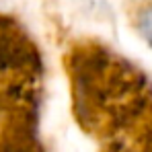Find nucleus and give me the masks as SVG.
Instances as JSON below:
<instances>
[{
  "label": "nucleus",
  "mask_w": 152,
  "mask_h": 152,
  "mask_svg": "<svg viewBox=\"0 0 152 152\" xmlns=\"http://www.w3.org/2000/svg\"><path fill=\"white\" fill-rule=\"evenodd\" d=\"M136 27H138V33L142 35V39L152 48V6H146L138 12Z\"/></svg>",
  "instance_id": "f257e3e1"
}]
</instances>
